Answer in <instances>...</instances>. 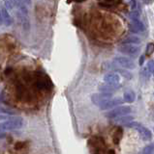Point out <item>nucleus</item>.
Listing matches in <instances>:
<instances>
[{
	"instance_id": "aec40b11",
	"label": "nucleus",
	"mask_w": 154,
	"mask_h": 154,
	"mask_svg": "<svg viewBox=\"0 0 154 154\" xmlns=\"http://www.w3.org/2000/svg\"><path fill=\"white\" fill-rule=\"evenodd\" d=\"M153 152H154V144L150 143L143 148L142 154H153Z\"/></svg>"
},
{
	"instance_id": "412c9836",
	"label": "nucleus",
	"mask_w": 154,
	"mask_h": 154,
	"mask_svg": "<svg viewBox=\"0 0 154 154\" xmlns=\"http://www.w3.org/2000/svg\"><path fill=\"white\" fill-rule=\"evenodd\" d=\"M47 86H48V84H47L46 80H44V79H39V80H37V82H36V87L39 90L46 89Z\"/></svg>"
},
{
	"instance_id": "bb28decb",
	"label": "nucleus",
	"mask_w": 154,
	"mask_h": 154,
	"mask_svg": "<svg viewBox=\"0 0 154 154\" xmlns=\"http://www.w3.org/2000/svg\"><path fill=\"white\" fill-rule=\"evenodd\" d=\"M143 62H144V56H141V58H139V64L143 66Z\"/></svg>"
},
{
	"instance_id": "dca6fc26",
	"label": "nucleus",
	"mask_w": 154,
	"mask_h": 154,
	"mask_svg": "<svg viewBox=\"0 0 154 154\" xmlns=\"http://www.w3.org/2000/svg\"><path fill=\"white\" fill-rule=\"evenodd\" d=\"M122 136H123V131L121 128H117L115 129V131L113 133V143L115 144H118L119 142L121 141L122 139Z\"/></svg>"
},
{
	"instance_id": "393cba45",
	"label": "nucleus",
	"mask_w": 154,
	"mask_h": 154,
	"mask_svg": "<svg viewBox=\"0 0 154 154\" xmlns=\"http://www.w3.org/2000/svg\"><path fill=\"white\" fill-rule=\"evenodd\" d=\"M4 4H5V8L9 11V10L13 9L14 5H15V2H13V1H5V2H4Z\"/></svg>"
},
{
	"instance_id": "f03ea898",
	"label": "nucleus",
	"mask_w": 154,
	"mask_h": 154,
	"mask_svg": "<svg viewBox=\"0 0 154 154\" xmlns=\"http://www.w3.org/2000/svg\"><path fill=\"white\" fill-rule=\"evenodd\" d=\"M22 125H23V119L21 117H14L0 123V132H3V130L20 129L22 127Z\"/></svg>"
},
{
	"instance_id": "9b49d317",
	"label": "nucleus",
	"mask_w": 154,
	"mask_h": 154,
	"mask_svg": "<svg viewBox=\"0 0 154 154\" xmlns=\"http://www.w3.org/2000/svg\"><path fill=\"white\" fill-rule=\"evenodd\" d=\"M120 88V85H109V84H103L99 86V91H102L103 94H113L114 93V91Z\"/></svg>"
},
{
	"instance_id": "ddd939ff",
	"label": "nucleus",
	"mask_w": 154,
	"mask_h": 154,
	"mask_svg": "<svg viewBox=\"0 0 154 154\" xmlns=\"http://www.w3.org/2000/svg\"><path fill=\"white\" fill-rule=\"evenodd\" d=\"M136 99V94L133 91H127L123 94V100L127 103H133Z\"/></svg>"
},
{
	"instance_id": "4be33fe9",
	"label": "nucleus",
	"mask_w": 154,
	"mask_h": 154,
	"mask_svg": "<svg viewBox=\"0 0 154 154\" xmlns=\"http://www.w3.org/2000/svg\"><path fill=\"white\" fill-rule=\"evenodd\" d=\"M129 17L131 18V20H139V13L138 11H132L131 13L129 14Z\"/></svg>"
},
{
	"instance_id": "6ab92c4d",
	"label": "nucleus",
	"mask_w": 154,
	"mask_h": 154,
	"mask_svg": "<svg viewBox=\"0 0 154 154\" xmlns=\"http://www.w3.org/2000/svg\"><path fill=\"white\" fill-rule=\"evenodd\" d=\"M0 115H5V116H14L16 115L15 111H13L11 109H8L5 107H0Z\"/></svg>"
},
{
	"instance_id": "a878e982",
	"label": "nucleus",
	"mask_w": 154,
	"mask_h": 154,
	"mask_svg": "<svg viewBox=\"0 0 154 154\" xmlns=\"http://www.w3.org/2000/svg\"><path fill=\"white\" fill-rule=\"evenodd\" d=\"M7 119H9L7 116H5V115H0V120H4V122H5V120H7Z\"/></svg>"
},
{
	"instance_id": "39448f33",
	"label": "nucleus",
	"mask_w": 154,
	"mask_h": 154,
	"mask_svg": "<svg viewBox=\"0 0 154 154\" xmlns=\"http://www.w3.org/2000/svg\"><path fill=\"white\" fill-rule=\"evenodd\" d=\"M113 63L120 67H123L124 69H134L136 67V65L133 60L130 58L123 57V56H117L113 59Z\"/></svg>"
},
{
	"instance_id": "20e7f679",
	"label": "nucleus",
	"mask_w": 154,
	"mask_h": 154,
	"mask_svg": "<svg viewBox=\"0 0 154 154\" xmlns=\"http://www.w3.org/2000/svg\"><path fill=\"white\" fill-rule=\"evenodd\" d=\"M130 113H131V107H129V106H117L113 110L106 113L105 116L109 119H117L118 117L127 116Z\"/></svg>"
},
{
	"instance_id": "5701e85b",
	"label": "nucleus",
	"mask_w": 154,
	"mask_h": 154,
	"mask_svg": "<svg viewBox=\"0 0 154 154\" xmlns=\"http://www.w3.org/2000/svg\"><path fill=\"white\" fill-rule=\"evenodd\" d=\"M153 52H154V43H152V42L147 43V45H146V55H151Z\"/></svg>"
},
{
	"instance_id": "a211bd4d",
	"label": "nucleus",
	"mask_w": 154,
	"mask_h": 154,
	"mask_svg": "<svg viewBox=\"0 0 154 154\" xmlns=\"http://www.w3.org/2000/svg\"><path fill=\"white\" fill-rule=\"evenodd\" d=\"M98 4L101 7H104V8H112V7H114L115 5H117L118 2L117 1H99Z\"/></svg>"
},
{
	"instance_id": "9d476101",
	"label": "nucleus",
	"mask_w": 154,
	"mask_h": 154,
	"mask_svg": "<svg viewBox=\"0 0 154 154\" xmlns=\"http://www.w3.org/2000/svg\"><path fill=\"white\" fill-rule=\"evenodd\" d=\"M129 30L132 33H142L146 30V26L141 20H131L129 23Z\"/></svg>"
},
{
	"instance_id": "0eeeda50",
	"label": "nucleus",
	"mask_w": 154,
	"mask_h": 154,
	"mask_svg": "<svg viewBox=\"0 0 154 154\" xmlns=\"http://www.w3.org/2000/svg\"><path fill=\"white\" fill-rule=\"evenodd\" d=\"M110 99H112V94H94L91 95V101L95 104V105H102L103 103H105L106 101H108Z\"/></svg>"
},
{
	"instance_id": "2eb2a0df",
	"label": "nucleus",
	"mask_w": 154,
	"mask_h": 154,
	"mask_svg": "<svg viewBox=\"0 0 154 154\" xmlns=\"http://www.w3.org/2000/svg\"><path fill=\"white\" fill-rule=\"evenodd\" d=\"M134 118L132 117V116H123V117H120V118H117L115 119L114 122L116 123H120V124H129L133 122Z\"/></svg>"
},
{
	"instance_id": "7ed1b4c3",
	"label": "nucleus",
	"mask_w": 154,
	"mask_h": 154,
	"mask_svg": "<svg viewBox=\"0 0 154 154\" xmlns=\"http://www.w3.org/2000/svg\"><path fill=\"white\" fill-rule=\"evenodd\" d=\"M127 126L130 128H134L136 129L138 133L141 135L142 139L143 141H150L152 139V133L149 129H147L146 127H144L143 125H142L139 122H132L131 123L127 124Z\"/></svg>"
},
{
	"instance_id": "f257e3e1",
	"label": "nucleus",
	"mask_w": 154,
	"mask_h": 154,
	"mask_svg": "<svg viewBox=\"0 0 154 154\" xmlns=\"http://www.w3.org/2000/svg\"><path fill=\"white\" fill-rule=\"evenodd\" d=\"M18 5V17L22 25V28L25 31H28L30 29V22L28 18V10L23 2H15Z\"/></svg>"
},
{
	"instance_id": "cd10ccee",
	"label": "nucleus",
	"mask_w": 154,
	"mask_h": 154,
	"mask_svg": "<svg viewBox=\"0 0 154 154\" xmlns=\"http://www.w3.org/2000/svg\"><path fill=\"white\" fill-rule=\"evenodd\" d=\"M3 23V17H2V12L1 10H0V25Z\"/></svg>"
},
{
	"instance_id": "b1692460",
	"label": "nucleus",
	"mask_w": 154,
	"mask_h": 154,
	"mask_svg": "<svg viewBox=\"0 0 154 154\" xmlns=\"http://www.w3.org/2000/svg\"><path fill=\"white\" fill-rule=\"evenodd\" d=\"M147 69L149 72L154 73V61H149L147 63Z\"/></svg>"
},
{
	"instance_id": "6e6552de",
	"label": "nucleus",
	"mask_w": 154,
	"mask_h": 154,
	"mask_svg": "<svg viewBox=\"0 0 154 154\" xmlns=\"http://www.w3.org/2000/svg\"><path fill=\"white\" fill-rule=\"evenodd\" d=\"M124 102V100L121 99V98H112V99H110L108 101H106L105 103H103L102 105H100L99 106V108L101 110H108V109H110V108H113V107H115V106H119V105H121L122 103Z\"/></svg>"
},
{
	"instance_id": "4468645a",
	"label": "nucleus",
	"mask_w": 154,
	"mask_h": 154,
	"mask_svg": "<svg viewBox=\"0 0 154 154\" xmlns=\"http://www.w3.org/2000/svg\"><path fill=\"white\" fill-rule=\"evenodd\" d=\"M122 43L123 45H139V43H141V40L137 36H128L124 38Z\"/></svg>"
},
{
	"instance_id": "1a4fd4ad",
	"label": "nucleus",
	"mask_w": 154,
	"mask_h": 154,
	"mask_svg": "<svg viewBox=\"0 0 154 154\" xmlns=\"http://www.w3.org/2000/svg\"><path fill=\"white\" fill-rule=\"evenodd\" d=\"M104 81L109 85H118L120 82V75L116 72H109L104 76Z\"/></svg>"
},
{
	"instance_id": "f8f14e48",
	"label": "nucleus",
	"mask_w": 154,
	"mask_h": 154,
	"mask_svg": "<svg viewBox=\"0 0 154 154\" xmlns=\"http://www.w3.org/2000/svg\"><path fill=\"white\" fill-rule=\"evenodd\" d=\"M1 12H2V17H3V22H4V24H5L6 26H11L12 24H13V18L10 16V14H9V11L5 7H3L2 10H1Z\"/></svg>"
},
{
	"instance_id": "f3484780",
	"label": "nucleus",
	"mask_w": 154,
	"mask_h": 154,
	"mask_svg": "<svg viewBox=\"0 0 154 154\" xmlns=\"http://www.w3.org/2000/svg\"><path fill=\"white\" fill-rule=\"evenodd\" d=\"M114 70L116 71V72H119L120 74H122L123 77H125L126 79H132V74L130 73V72L126 69H119L118 66H115V69Z\"/></svg>"
},
{
	"instance_id": "423d86ee",
	"label": "nucleus",
	"mask_w": 154,
	"mask_h": 154,
	"mask_svg": "<svg viewBox=\"0 0 154 154\" xmlns=\"http://www.w3.org/2000/svg\"><path fill=\"white\" fill-rule=\"evenodd\" d=\"M117 50L120 53H123V54L131 56L133 58L137 57L139 53V48L136 45H122L118 46Z\"/></svg>"
},
{
	"instance_id": "c85d7f7f",
	"label": "nucleus",
	"mask_w": 154,
	"mask_h": 154,
	"mask_svg": "<svg viewBox=\"0 0 154 154\" xmlns=\"http://www.w3.org/2000/svg\"><path fill=\"white\" fill-rule=\"evenodd\" d=\"M6 137V134L4 132H0V139H4Z\"/></svg>"
}]
</instances>
